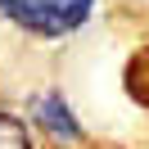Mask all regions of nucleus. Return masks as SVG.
<instances>
[{
  "mask_svg": "<svg viewBox=\"0 0 149 149\" xmlns=\"http://www.w3.org/2000/svg\"><path fill=\"white\" fill-rule=\"evenodd\" d=\"M95 0H0V18L32 36H68L91 18Z\"/></svg>",
  "mask_w": 149,
  "mask_h": 149,
  "instance_id": "obj_1",
  "label": "nucleus"
},
{
  "mask_svg": "<svg viewBox=\"0 0 149 149\" xmlns=\"http://www.w3.org/2000/svg\"><path fill=\"white\" fill-rule=\"evenodd\" d=\"M36 118H41V127H50V131H59V136H77V122H72V113L63 109V100L59 95H45V100H36Z\"/></svg>",
  "mask_w": 149,
  "mask_h": 149,
  "instance_id": "obj_2",
  "label": "nucleus"
},
{
  "mask_svg": "<svg viewBox=\"0 0 149 149\" xmlns=\"http://www.w3.org/2000/svg\"><path fill=\"white\" fill-rule=\"evenodd\" d=\"M0 149H32L27 131H23L18 118H9V113H0Z\"/></svg>",
  "mask_w": 149,
  "mask_h": 149,
  "instance_id": "obj_3",
  "label": "nucleus"
}]
</instances>
